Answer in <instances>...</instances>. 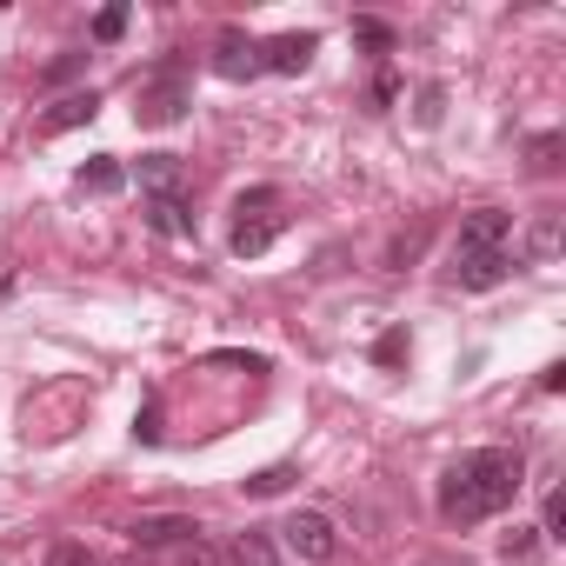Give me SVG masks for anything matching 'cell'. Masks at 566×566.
Here are the masks:
<instances>
[{"mask_svg": "<svg viewBox=\"0 0 566 566\" xmlns=\"http://www.w3.org/2000/svg\"><path fill=\"white\" fill-rule=\"evenodd\" d=\"M526 486V460L513 447H473L440 473V520L447 526H480L493 513H506Z\"/></svg>", "mask_w": 566, "mask_h": 566, "instance_id": "6da1fadb", "label": "cell"}, {"mask_svg": "<svg viewBox=\"0 0 566 566\" xmlns=\"http://www.w3.org/2000/svg\"><path fill=\"white\" fill-rule=\"evenodd\" d=\"M193 101V61L187 54H167L160 67H147L134 81V120L140 127H174Z\"/></svg>", "mask_w": 566, "mask_h": 566, "instance_id": "7a4b0ae2", "label": "cell"}, {"mask_svg": "<svg viewBox=\"0 0 566 566\" xmlns=\"http://www.w3.org/2000/svg\"><path fill=\"white\" fill-rule=\"evenodd\" d=\"M280 233H287V200H280V187H247L233 200V253L260 260Z\"/></svg>", "mask_w": 566, "mask_h": 566, "instance_id": "3957f363", "label": "cell"}, {"mask_svg": "<svg viewBox=\"0 0 566 566\" xmlns=\"http://www.w3.org/2000/svg\"><path fill=\"white\" fill-rule=\"evenodd\" d=\"M280 546H287L294 559H307V566H327L340 553V533H334L327 513H294L287 526H280Z\"/></svg>", "mask_w": 566, "mask_h": 566, "instance_id": "277c9868", "label": "cell"}, {"mask_svg": "<svg viewBox=\"0 0 566 566\" xmlns=\"http://www.w3.org/2000/svg\"><path fill=\"white\" fill-rule=\"evenodd\" d=\"M506 240H513V213H500V207H480V213H467V220H460V240H453V253H506Z\"/></svg>", "mask_w": 566, "mask_h": 566, "instance_id": "5b68a950", "label": "cell"}, {"mask_svg": "<svg viewBox=\"0 0 566 566\" xmlns=\"http://www.w3.org/2000/svg\"><path fill=\"white\" fill-rule=\"evenodd\" d=\"M321 54V34H280L260 48V67L266 74H307V61Z\"/></svg>", "mask_w": 566, "mask_h": 566, "instance_id": "8992f818", "label": "cell"}, {"mask_svg": "<svg viewBox=\"0 0 566 566\" xmlns=\"http://www.w3.org/2000/svg\"><path fill=\"white\" fill-rule=\"evenodd\" d=\"M506 273H513V247L506 253H453V280H460V287H473V294L500 287Z\"/></svg>", "mask_w": 566, "mask_h": 566, "instance_id": "52a82bcc", "label": "cell"}, {"mask_svg": "<svg viewBox=\"0 0 566 566\" xmlns=\"http://www.w3.org/2000/svg\"><path fill=\"white\" fill-rule=\"evenodd\" d=\"M213 74H220V81H253V74H260V48H253L240 28H227V34L213 41Z\"/></svg>", "mask_w": 566, "mask_h": 566, "instance_id": "ba28073f", "label": "cell"}, {"mask_svg": "<svg viewBox=\"0 0 566 566\" xmlns=\"http://www.w3.org/2000/svg\"><path fill=\"white\" fill-rule=\"evenodd\" d=\"M94 114H101V94L87 87V94H67V101H54V107L34 120V134H41V140H54V134H74V127H87Z\"/></svg>", "mask_w": 566, "mask_h": 566, "instance_id": "9c48e42d", "label": "cell"}, {"mask_svg": "<svg viewBox=\"0 0 566 566\" xmlns=\"http://www.w3.org/2000/svg\"><path fill=\"white\" fill-rule=\"evenodd\" d=\"M147 227L167 240H193V207L187 193H147Z\"/></svg>", "mask_w": 566, "mask_h": 566, "instance_id": "30bf717a", "label": "cell"}, {"mask_svg": "<svg viewBox=\"0 0 566 566\" xmlns=\"http://www.w3.org/2000/svg\"><path fill=\"white\" fill-rule=\"evenodd\" d=\"M127 539H134V546H174V539H200V526H193L187 513H154V520H134Z\"/></svg>", "mask_w": 566, "mask_h": 566, "instance_id": "8fae6325", "label": "cell"}, {"mask_svg": "<svg viewBox=\"0 0 566 566\" xmlns=\"http://www.w3.org/2000/svg\"><path fill=\"white\" fill-rule=\"evenodd\" d=\"M180 154H140V187L147 193H180Z\"/></svg>", "mask_w": 566, "mask_h": 566, "instance_id": "7c38bea8", "label": "cell"}, {"mask_svg": "<svg viewBox=\"0 0 566 566\" xmlns=\"http://www.w3.org/2000/svg\"><path fill=\"white\" fill-rule=\"evenodd\" d=\"M81 187H87V193H120V187H127V167H120L114 154H94V160L81 167Z\"/></svg>", "mask_w": 566, "mask_h": 566, "instance_id": "4fadbf2b", "label": "cell"}, {"mask_svg": "<svg viewBox=\"0 0 566 566\" xmlns=\"http://www.w3.org/2000/svg\"><path fill=\"white\" fill-rule=\"evenodd\" d=\"M553 253H559V213L546 207V213L526 227V260H553Z\"/></svg>", "mask_w": 566, "mask_h": 566, "instance_id": "5bb4252c", "label": "cell"}, {"mask_svg": "<svg viewBox=\"0 0 566 566\" xmlns=\"http://www.w3.org/2000/svg\"><path fill=\"white\" fill-rule=\"evenodd\" d=\"M247 486V500H273V493H287L294 486V467H260L253 480H240Z\"/></svg>", "mask_w": 566, "mask_h": 566, "instance_id": "9a60e30c", "label": "cell"}, {"mask_svg": "<svg viewBox=\"0 0 566 566\" xmlns=\"http://www.w3.org/2000/svg\"><path fill=\"white\" fill-rule=\"evenodd\" d=\"M233 559H240V566H280V559H273V539H266V533H247V539L233 546Z\"/></svg>", "mask_w": 566, "mask_h": 566, "instance_id": "2e32d148", "label": "cell"}, {"mask_svg": "<svg viewBox=\"0 0 566 566\" xmlns=\"http://www.w3.org/2000/svg\"><path fill=\"white\" fill-rule=\"evenodd\" d=\"M41 566H94V553H87V546H81V539H54V546H48V559H41Z\"/></svg>", "mask_w": 566, "mask_h": 566, "instance_id": "e0dca14e", "label": "cell"}, {"mask_svg": "<svg viewBox=\"0 0 566 566\" xmlns=\"http://www.w3.org/2000/svg\"><path fill=\"white\" fill-rule=\"evenodd\" d=\"M354 41H367L374 54H394V28L387 21H354Z\"/></svg>", "mask_w": 566, "mask_h": 566, "instance_id": "ac0fdd59", "label": "cell"}, {"mask_svg": "<svg viewBox=\"0 0 566 566\" xmlns=\"http://www.w3.org/2000/svg\"><path fill=\"white\" fill-rule=\"evenodd\" d=\"M539 533H546V539H566V493H559V486L546 493V526H539Z\"/></svg>", "mask_w": 566, "mask_h": 566, "instance_id": "d6986e66", "label": "cell"}, {"mask_svg": "<svg viewBox=\"0 0 566 566\" xmlns=\"http://www.w3.org/2000/svg\"><path fill=\"white\" fill-rule=\"evenodd\" d=\"M120 34H127V8H107V14L94 21V41L107 48V41H120Z\"/></svg>", "mask_w": 566, "mask_h": 566, "instance_id": "ffe728a7", "label": "cell"}, {"mask_svg": "<svg viewBox=\"0 0 566 566\" xmlns=\"http://www.w3.org/2000/svg\"><path fill=\"white\" fill-rule=\"evenodd\" d=\"M559 167V134H539L533 140V174H553Z\"/></svg>", "mask_w": 566, "mask_h": 566, "instance_id": "44dd1931", "label": "cell"}, {"mask_svg": "<svg viewBox=\"0 0 566 566\" xmlns=\"http://www.w3.org/2000/svg\"><path fill=\"white\" fill-rule=\"evenodd\" d=\"M134 440H147V447L160 440V407H154V400H147V407L134 413Z\"/></svg>", "mask_w": 566, "mask_h": 566, "instance_id": "7402d4cb", "label": "cell"}, {"mask_svg": "<svg viewBox=\"0 0 566 566\" xmlns=\"http://www.w3.org/2000/svg\"><path fill=\"white\" fill-rule=\"evenodd\" d=\"M187 566H233L220 546H207V539H187Z\"/></svg>", "mask_w": 566, "mask_h": 566, "instance_id": "603a6c76", "label": "cell"}, {"mask_svg": "<svg viewBox=\"0 0 566 566\" xmlns=\"http://www.w3.org/2000/svg\"><path fill=\"white\" fill-rule=\"evenodd\" d=\"M374 360H380V367H400V360H407V334H387V340L374 347Z\"/></svg>", "mask_w": 566, "mask_h": 566, "instance_id": "cb8c5ba5", "label": "cell"}, {"mask_svg": "<svg viewBox=\"0 0 566 566\" xmlns=\"http://www.w3.org/2000/svg\"><path fill=\"white\" fill-rule=\"evenodd\" d=\"M81 67H87V54H61V61L48 67V81H67V74H81Z\"/></svg>", "mask_w": 566, "mask_h": 566, "instance_id": "d4e9b609", "label": "cell"}, {"mask_svg": "<svg viewBox=\"0 0 566 566\" xmlns=\"http://www.w3.org/2000/svg\"><path fill=\"white\" fill-rule=\"evenodd\" d=\"M420 120H427V127L440 120V87H427V94H420Z\"/></svg>", "mask_w": 566, "mask_h": 566, "instance_id": "484cf974", "label": "cell"}]
</instances>
